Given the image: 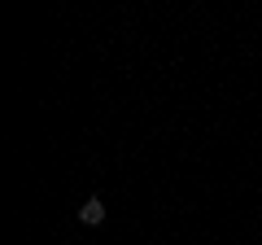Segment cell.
<instances>
[{
    "label": "cell",
    "mask_w": 262,
    "mask_h": 245,
    "mask_svg": "<svg viewBox=\"0 0 262 245\" xmlns=\"http://www.w3.org/2000/svg\"><path fill=\"white\" fill-rule=\"evenodd\" d=\"M79 223H88V228L105 223V201H101V197H88L83 206H79Z\"/></svg>",
    "instance_id": "cell-1"
}]
</instances>
